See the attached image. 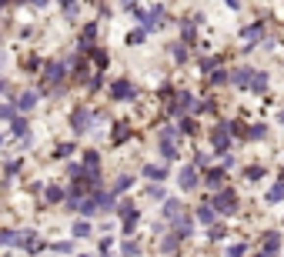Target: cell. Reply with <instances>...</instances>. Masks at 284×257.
I'll return each mask as SVG.
<instances>
[{
  "mask_svg": "<svg viewBox=\"0 0 284 257\" xmlns=\"http://www.w3.org/2000/svg\"><path fill=\"white\" fill-rule=\"evenodd\" d=\"M231 137H234V130L231 124H217L214 134H211V144H214V154H227V147H231Z\"/></svg>",
  "mask_w": 284,
  "mask_h": 257,
  "instance_id": "cell-1",
  "label": "cell"
},
{
  "mask_svg": "<svg viewBox=\"0 0 284 257\" xmlns=\"http://www.w3.org/2000/svg\"><path fill=\"white\" fill-rule=\"evenodd\" d=\"M214 210H221V214H237V197L231 194V190H221V194H214Z\"/></svg>",
  "mask_w": 284,
  "mask_h": 257,
  "instance_id": "cell-2",
  "label": "cell"
},
{
  "mask_svg": "<svg viewBox=\"0 0 284 257\" xmlns=\"http://www.w3.org/2000/svg\"><path fill=\"white\" fill-rule=\"evenodd\" d=\"M111 97H114V100H131V97H134L131 80H114V84H111Z\"/></svg>",
  "mask_w": 284,
  "mask_h": 257,
  "instance_id": "cell-3",
  "label": "cell"
},
{
  "mask_svg": "<svg viewBox=\"0 0 284 257\" xmlns=\"http://www.w3.org/2000/svg\"><path fill=\"white\" fill-rule=\"evenodd\" d=\"M71 127H74L77 134L91 130V110H74V114H71Z\"/></svg>",
  "mask_w": 284,
  "mask_h": 257,
  "instance_id": "cell-4",
  "label": "cell"
},
{
  "mask_svg": "<svg viewBox=\"0 0 284 257\" xmlns=\"http://www.w3.org/2000/svg\"><path fill=\"white\" fill-rule=\"evenodd\" d=\"M254 73H258V70H251V67H241V70L231 73V84H237V87L244 91V87H251V84H254Z\"/></svg>",
  "mask_w": 284,
  "mask_h": 257,
  "instance_id": "cell-5",
  "label": "cell"
},
{
  "mask_svg": "<svg viewBox=\"0 0 284 257\" xmlns=\"http://www.w3.org/2000/svg\"><path fill=\"white\" fill-rule=\"evenodd\" d=\"M197 181H201V177H197V170H194V167H181V177H177V184H181V187H184V190H194V187H197Z\"/></svg>",
  "mask_w": 284,
  "mask_h": 257,
  "instance_id": "cell-6",
  "label": "cell"
},
{
  "mask_svg": "<svg viewBox=\"0 0 284 257\" xmlns=\"http://www.w3.org/2000/svg\"><path fill=\"white\" fill-rule=\"evenodd\" d=\"M278 247H281V234L274 231V234H267V244L261 251V257H278Z\"/></svg>",
  "mask_w": 284,
  "mask_h": 257,
  "instance_id": "cell-7",
  "label": "cell"
},
{
  "mask_svg": "<svg viewBox=\"0 0 284 257\" xmlns=\"http://www.w3.org/2000/svg\"><path fill=\"white\" fill-rule=\"evenodd\" d=\"M174 110H201V104H197L190 93H177V104H174Z\"/></svg>",
  "mask_w": 284,
  "mask_h": 257,
  "instance_id": "cell-8",
  "label": "cell"
},
{
  "mask_svg": "<svg viewBox=\"0 0 284 257\" xmlns=\"http://www.w3.org/2000/svg\"><path fill=\"white\" fill-rule=\"evenodd\" d=\"M17 244H20V247H34V244H37V231H34V227L20 231V234H17Z\"/></svg>",
  "mask_w": 284,
  "mask_h": 257,
  "instance_id": "cell-9",
  "label": "cell"
},
{
  "mask_svg": "<svg viewBox=\"0 0 284 257\" xmlns=\"http://www.w3.org/2000/svg\"><path fill=\"white\" fill-rule=\"evenodd\" d=\"M181 217V201H164V220H177Z\"/></svg>",
  "mask_w": 284,
  "mask_h": 257,
  "instance_id": "cell-10",
  "label": "cell"
},
{
  "mask_svg": "<svg viewBox=\"0 0 284 257\" xmlns=\"http://www.w3.org/2000/svg\"><path fill=\"white\" fill-rule=\"evenodd\" d=\"M34 104H37V93H34V91H24V93L17 97V107H20V110H30Z\"/></svg>",
  "mask_w": 284,
  "mask_h": 257,
  "instance_id": "cell-11",
  "label": "cell"
},
{
  "mask_svg": "<svg viewBox=\"0 0 284 257\" xmlns=\"http://www.w3.org/2000/svg\"><path fill=\"white\" fill-rule=\"evenodd\" d=\"M204 184H208L211 190H221V184H224V170H211L208 177H204Z\"/></svg>",
  "mask_w": 284,
  "mask_h": 257,
  "instance_id": "cell-12",
  "label": "cell"
},
{
  "mask_svg": "<svg viewBox=\"0 0 284 257\" xmlns=\"http://www.w3.org/2000/svg\"><path fill=\"white\" fill-rule=\"evenodd\" d=\"M44 77H47V84H54V80H60V77H64V64H47V70H44Z\"/></svg>",
  "mask_w": 284,
  "mask_h": 257,
  "instance_id": "cell-13",
  "label": "cell"
},
{
  "mask_svg": "<svg viewBox=\"0 0 284 257\" xmlns=\"http://www.w3.org/2000/svg\"><path fill=\"white\" fill-rule=\"evenodd\" d=\"M190 231H194V220H190V217H177V237H181V240L190 237Z\"/></svg>",
  "mask_w": 284,
  "mask_h": 257,
  "instance_id": "cell-14",
  "label": "cell"
},
{
  "mask_svg": "<svg viewBox=\"0 0 284 257\" xmlns=\"http://www.w3.org/2000/svg\"><path fill=\"white\" fill-rule=\"evenodd\" d=\"M94 197H97V207L107 214V210H114V194H100V190H94Z\"/></svg>",
  "mask_w": 284,
  "mask_h": 257,
  "instance_id": "cell-15",
  "label": "cell"
},
{
  "mask_svg": "<svg viewBox=\"0 0 284 257\" xmlns=\"http://www.w3.org/2000/svg\"><path fill=\"white\" fill-rule=\"evenodd\" d=\"M261 34H264V23H254V27H244V30H241L244 40H261Z\"/></svg>",
  "mask_w": 284,
  "mask_h": 257,
  "instance_id": "cell-16",
  "label": "cell"
},
{
  "mask_svg": "<svg viewBox=\"0 0 284 257\" xmlns=\"http://www.w3.org/2000/svg\"><path fill=\"white\" fill-rule=\"evenodd\" d=\"M144 177H151V181H164V177H167V170H164V167L147 164V167H144Z\"/></svg>",
  "mask_w": 284,
  "mask_h": 257,
  "instance_id": "cell-17",
  "label": "cell"
},
{
  "mask_svg": "<svg viewBox=\"0 0 284 257\" xmlns=\"http://www.w3.org/2000/svg\"><path fill=\"white\" fill-rule=\"evenodd\" d=\"M251 91H258V93H264V91H267V73H264V70L254 73V84H251Z\"/></svg>",
  "mask_w": 284,
  "mask_h": 257,
  "instance_id": "cell-18",
  "label": "cell"
},
{
  "mask_svg": "<svg viewBox=\"0 0 284 257\" xmlns=\"http://www.w3.org/2000/svg\"><path fill=\"white\" fill-rule=\"evenodd\" d=\"M284 197V181H278L271 190H267V204H274V201H281Z\"/></svg>",
  "mask_w": 284,
  "mask_h": 257,
  "instance_id": "cell-19",
  "label": "cell"
},
{
  "mask_svg": "<svg viewBox=\"0 0 284 257\" xmlns=\"http://www.w3.org/2000/svg\"><path fill=\"white\" fill-rule=\"evenodd\" d=\"M91 234H94V231H91L87 220H77V224H74V237H91Z\"/></svg>",
  "mask_w": 284,
  "mask_h": 257,
  "instance_id": "cell-20",
  "label": "cell"
},
{
  "mask_svg": "<svg viewBox=\"0 0 284 257\" xmlns=\"http://www.w3.org/2000/svg\"><path fill=\"white\" fill-rule=\"evenodd\" d=\"M94 34H97V23H87V27H84V44H80L84 50H91V40H94Z\"/></svg>",
  "mask_w": 284,
  "mask_h": 257,
  "instance_id": "cell-21",
  "label": "cell"
},
{
  "mask_svg": "<svg viewBox=\"0 0 284 257\" xmlns=\"http://www.w3.org/2000/svg\"><path fill=\"white\" fill-rule=\"evenodd\" d=\"M161 157H164V161H174V157H177V150H174L170 140H161Z\"/></svg>",
  "mask_w": 284,
  "mask_h": 257,
  "instance_id": "cell-22",
  "label": "cell"
},
{
  "mask_svg": "<svg viewBox=\"0 0 284 257\" xmlns=\"http://www.w3.org/2000/svg\"><path fill=\"white\" fill-rule=\"evenodd\" d=\"M177 234H164V237H161V251H174V247H177Z\"/></svg>",
  "mask_w": 284,
  "mask_h": 257,
  "instance_id": "cell-23",
  "label": "cell"
},
{
  "mask_svg": "<svg viewBox=\"0 0 284 257\" xmlns=\"http://www.w3.org/2000/svg\"><path fill=\"white\" fill-rule=\"evenodd\" d=\"M117 214H120L124 220H127V217H137V210L131 207V201H124V204H120V207H117Z\"/></svg>",
  "mask_w": 284,
  "mask_h": 257,
  "instance_id": "cell-24",
  "label": "cell"
},
{
  "mask_svg": "<svg viewBox=\"0 0 284 257\" xmlns=\"http://www.w3.org/2000/svg\"><path fill=\"white\" fill-rule=\"evenodd\" d=\"M47 201H50V204L64 201V190H60V187H54V184H50V187H47Z\"/></svg>",
  "mask_w": 284,
  "mask_h": 257,
  "instance_id": "cell-25",
  "label": "cell"
},
{
  "mask_svg": "<svg viewBox=\"0 0 284 257\" xmlns=\"http://www.w3.org/2000/svg\"><path fill=\"white\" fill-rule=\"evenodd\" d=\"M197 217L204 220V224H214V210H211L208 204H204V207H201V210H197Z\"/></svg>",
  "mask_w": 284,
  "mask_h": 257,
  "instance_id": "cell-26",
  "label": "cell"
},
{
  "mask_svg": "<svg viewBox=\"0 0 284 257\" xmlns=\"http://www.w3.org/2000/svg\"><path fill=\"white\" fill-rule=\"evenodd\" d=\"M14 134H17V137H27V120H24V117L14 120Z\"/></svg>",
  "mask_w": 284,
  "mask_h": 257,
  "instance_id": "cell-27",
  "label": "cell"
},
{
  "mask_svg": "<svg viewBox=\"0 0 284 257\" xmlns=\"http://www.w3.org/2000/svg\"><path fill=\"white\" fill-rule=\"evenodd\" d=\"M264 134H267V130H264V124H258V127H251V130H247V137H251V140H261Z\"/></svg>",
  "mask_w": 284,
  "mask_h": 257,
  "instance_id": "cell-28",
  "label": "cell"
},
{
  "mask_svg": "<svg viewBox=\"0 0 284 257\" xmlns=\"http://www.w3.org/2000/svg\"><path fill=\"white\" fill-rule=\"evenodd\" d=\"M208 237H211V240H221V237H224V227H221V224H211Z\"/></svg>",
  "mask_w": 284,
  "mask_h": 257,
  "instance_id": "cell-29",
  "label": "cell"
},
{
  "mask_svg": "<svg viewBox=\"0 0 284 257\" xmlns=\"http://www.w3.org/2000/svg\"><path fill=\"white\" fill-rule=\"evenodd\" d=\"M127 134H131V127H127V124H120V127L114 130V140H117V144H120V140H124V137H127Z\"/></svg>",
  "mask_w": 284,
  "mask_h": 257,
  "instance_id": "cell-30",
  "label": "cell"
},
{
  "mask_svg": "<svg viewBox=\"0 0 284 257\" xmlns=\"http://www.w3.org/2000/svg\"><path fill=\"white\" fill-rule=\"evenodd\" d=\"M0 240H3L7 247H10V244H17V231H3V234H0Z\"/></svg>",
  "mask_w": 284,
  "mask_h": 257,
  "instance_id": "cell-31",
  "label": "cell"
},
{
  "mask_svg": "<svg viewBox=\"0 0 284 257\" xmlns=\"http://www.w3.org/2000/svg\"><path fill=\"white\" fill-rule=\"evenodd\" d=\"M224 80H231L224 70H211V84H224Z\"/></svg>",
  "mask_w": 284,
  "mask_h": 257,
  "instance_id": "cell-32",
  "label": "cell"
},
{
  "mask_svg": "<svg viewBox=\"0 0 284 257\" xmlns=\"http://www.w3.org/2000/svg\"><path fill=\"white\" fill-rule=\"evenodd\" d=\"M0 117H3V120H14V104H3V107H0Z\"/></svg>",
  "mask_w": 284,
  "mask_h": 257,
  "instance_id": "cell-33",
  "label": "cell"
},
{
  "mask_svg": "<svg viewBox=\"0 0 284 257\" xmlns=\"http://www.w3.org/2000/svg\"><path fill=\"white\" fill-rule=\"evenodd\" d=\"M127 187H131V177H117V184H114V190H117V194H120V190H127Z\"/></svg>",
  "mask_w": 284,
  "mask_h": 257,
  "instance_id": "cell-34",
  "label": "cell"
},
{
  "mask_svg": "<svg viewBox=\"0 0 284 257\" xmlns=\"http://www.w3.org/2000/svg\"><path fill=\"white\" fill-rule=\"evenodd\" d=\"M174 137H177V130H174V127H164V130H161V140H170V144H174Z\"/></svg>",
  "mask_w": 284,
  "mask_h": 257,
  "instance_id": "cell-35",
  "label": "cell"
},
{
  "mask_svg": "<svg viewBox=\"0 0 284 257\" xmlns=\"http://www.w3.org/2000/svg\"><path fill=\"white\" fill-rule=\"evenodd\" d=\"M227 257H244V244H234V247L227 251Z\"/></svg>",
  "mask_w": 284,
  "mask_h": 257,
  "instance_id": "cell-36",
  "label": "cell"
},
{
  "mask_svg": "<svg viewBox=\"0 0 284 257\" xmlns=\"http://www.w3.org/2000/svg\"><path fill=\"white\" fill-rule=\"evenodd\" d=\"M144 34H147V30H134V34L127 37V44H141V40H144Z\"/></svg>",
  "mask_w": 284,
  "mask_h": 257,
  "instance_id": "cell-37",
  "label": "cell"
},
{
  "mask_svg": "<svg viewBox=\"0 0 284 257\" xmlns=\"http://www.w3.org/2000/svg\"><path fill=\"white\" fill-rule=\"evenodd\" d=\"M261 174H264V170H261V167H247V181H258V177H261Z\"/></svg>",
  "mask_w": 284,
  "mask_h": 257,
  "instance_id": "cell-38",
  "label": "cell"
},
{
  "mask_svg": "<svg viewBox=\"0 0 284 257\" xmlns=\"http://www.w3.org/2000/svg\"><path fill=\"white\" fill-rule=\"evenodd\" d=\"M124 257H137V244L127 240V244H124Z\"/></svg>",
  "mask_w": 284,
  "mask_h": 257,
  "instance_id": "cell-39",
  "label": "cell"
},
{
  "mask_svg": "<svg viewBox=\"0 0 284 257\" xmlns=\"http://www.w3.org/2000/svg\"><path fill=\"white\" fill-rule=\"evenodd\" d=\"M181 130H184V134H194V120L184 117V120H181Z\"/></svg>",
  "mask_w": 284,
  "mask_h": 257,
  "instance_id": "cell-40",
  "label": "cell"
},
{
  "mask_svg": "<svg viewBox=\"0 0 284 257\" xmlns=\"http://www.w3.org/2000/svg\"><path fill=\"white\" fill-rule=\"evenodd\" d=\"M54 251H57V254H71V244H67V240H60V244H54Z\"/></svg>",
  "mask_w": 284,
  "mask_h": 257,
  "instance_id": "cell-41",
  "label": "cell"
},
{
  "mask_svg": "<svg viewBox=\"0 0 284 257\" xmlns=\"http://www.w3.org/2000/svg\"><path fill=\"white\" fill-rule=\"evenodd\" d=\"M91 54H94L97 64H107V54H104V50H91Z\"/></svg>",
  "mask_w": 284,
  "mask_h": 257,
  "instance_id": "cell-42",
  "label": "cell"
},
{
  "mask_svg": "<svg viewBox=\"0 0 284 257\" xmlns=\"http://www.w3.org/2000/svg\"><path fill=\"white\" fill-rule=\"evenodd\" d=\"M34 3H37V7H44V3H47V0H34Z\"/></svg>",
  "mask_w": 284,
  "mask_h": 257,
  "instance_id": "cell-43",
  "label": "cell"
},
{
  "mask_svg": "<svg viewBox=\"0 0 284 257\" xmlns=\"http://www.w3.org/2000/svg\"><path fill=\"white\" fill-rule=\"evenodd\" d=\"M278 120H281V124H284V110H281V114H278Z\"/></svg>",
  "mask_w": 284,
  "mask_h": 257,
  "instance_id": "cell-44",
  "label": "cell"
},
{
  "mask_svg": "<svg viewBox=\"0 0 284 257\" xmlns=\"http://www.w3.org/2000/svg\"><path fill=\"white\" fill-rule=\"evenodd\" d=\"M60 3H67V7H71V3H74V0H60Z\"/></svg>",
  "mask_w": 284,
  "mask_h": 257,
  "instance_id": "cell-45",
  "label": "cell"
},
{
  "mask_svg": "<svg viewBox=\"0 0 284 257\" xmlns=\"http://www.w3.org/2000/svg\"><path fill=\"white\" fill-rule=\"evenodd\" d=\"M80 257H87V254H80Z\"/></svg>",
  "mask_w": 284,
  "mask_h": 257,
  "instance_id": "cell-46",
  "label": "cell"
}]
</instances>
